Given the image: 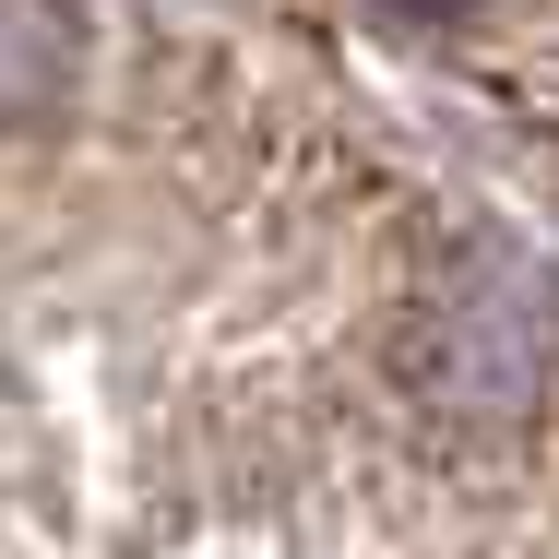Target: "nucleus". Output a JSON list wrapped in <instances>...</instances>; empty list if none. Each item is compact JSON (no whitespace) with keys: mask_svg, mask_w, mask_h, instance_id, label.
I'll list each match as a JSON object with an SVG mask.
<instances>
[{"mask_svg":"<svg viewBox=\"0 0 559 559\" xmlns=\"http://www.w3.org/2000/svg\"><path fill=\"white\" fill-rule=\"evenodd\" d=\"M393 12H429V24H441V12H464V0H393Z\"/></svg>","mask_w":559,"mask_h":559,"instance_id":"7ed1b4c3","label":"nucleus"},{"mask_svg":"<svg viewBox=\"0 0 559 559\" xmlns=\"http://www.w3.org/2000/svg\"><path fill=\"white\" fill-rule=\"evenodd\" d=\"M84 72V12L72 0H0V119H48Z\"/></svg>","mask_w":559,"mask_h":559,"instance_id":"f03ea898","label":"nucleus"},{"mask_svg":"<svg viewBox=\"0 0 559 559\" xmlns=\"http://www.w3.org/2000/svg\"><path fill=\"white\" fill-rule=\"evenodd\" d=\"M417 393L464 417V429H512L548 381V286L512 262V250H464L441 286L417 298V334H405Z\"/></svg>","mask_w":559,"mask_h":559,"instance_id":"f257e3e1","label":"nucleus"}]
</instances>
